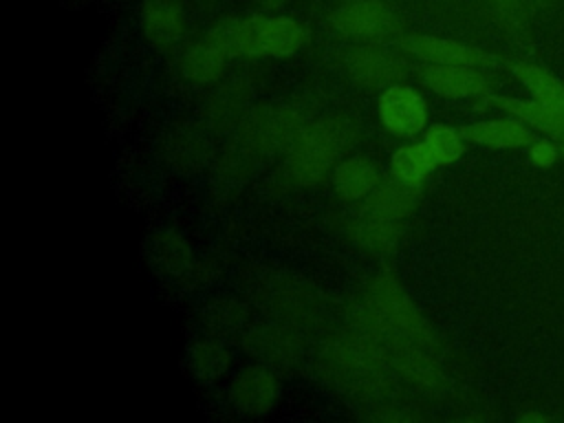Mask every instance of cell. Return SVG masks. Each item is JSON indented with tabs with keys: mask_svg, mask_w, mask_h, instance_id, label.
Segmentation results:
<instances>
[{
	"mask_svg": "<svg viewBox=\"0 0 564 423\" xmlns=\"http://www.w3.org/2000/svg\"><path fill=\"white\" fill-rule=\"evenodd\" d=\"M560 148H562V159H564V139L560 141Z\"/></svg>",
	"mask_w": 564,
	"mask_h": 423,
	"instance_id": "26",
	"label": "cell"
},
{
	"mask_svg": "<svg viewBox=\"0 0 564 423\" xmlns=\"http://www.w3.org/2000/svg\"><path fill=\"white\" fill-rule=\"evenodd\" d=\"M460 132L467 143L489 150H527V145L538 137L533 128L507 112H502V117L471 121L463 126Z\"/></svg>",
	"mask_w": 564,
	"mask_h": 423,
	"instance_id": "9",
	"label": "cell"
},
{
	"mask_svg": "<svg viewBox=\"0 0 564 423\" xmlns=\"http://www.w3.org/2000/svg\"><path fill=\"white\" fill-rule=\"evenodd\" d=\"M350 143V123L328 117L302 128L289 148V174L300 185L319 183Z\"/></svg>",
	"mask_w": 564,
	"mask_h": 423,
	"instance_id": "1",
	"label": "cell"
},
{
	"mask_svg": "<svg viewBox=\"0 0 564 423\" xmlns=\"http://www.w3.org/2000/svg\"><path fill=\"white\" fill-rule=\"evenodd\" d=\"M421 82L432 93L449 99H487L491 95V79L485 68L425 64Z\"/></svg>",
	"mask_w": 564,
	"mask_h": 423,
	"instance_id": "8",
	"label": "cell"
},
{
	"mask_svg": "<svg viewBox=\"0 0 564 423\" xmlns=\"http://www.w3.org/2000/svg\"><path fill=\"white\" fill-rule=\"evenodd\" d=\"M306 44V29L286 15L240 18L236 55L245 57H291Z\"/></svg>",
	"mask_w": 564,
	"mask_h": 423,
	"instance_id": "2",
	"label": "cell"
},
{
	"mask_svg": "<svg viewBox=\"0 0 564 423\" xmlns=\"http://www.w3.org/2000/svg\"><path fill=\"white\" fill-rule=\"evenodd\" d=\"M531 4L533 0H489L496 20L511 37L527 35Z\"/></svg>",
	"mask_w": 564,
	"mask_h": 423,
	"instance_id": "20",
	"label": "cell"
},
{
	"mask_svg": "<svg viewBox=\"0 0 564 423\" xmlns=\"http://www.w3.org/2000/svg\"><path fill=\"white\" fill-rule=\"evenodd\" d=\"M370 308L379 315V319L388 326H394L403 330L408 337H412L419 344H430L432 335L421 317V313L410 304L405 291L401 284L383 273L370 284Z\"/></svg>",
	"mask_w": 564,
	"mask_h": 423,
	"instance_id": "5",
	"label": "cell"
},
{
	"mask_svg": "<svg viewBox=\"0 0 564 423\" xmlns=\"http://www.w3.org/2000/svg\"><path fill=\"white\" fill-rule=\"evenodd\" d=\"M289 0H260V4H262V9H267V11H275V9H280V7H284Z\"/></svg>",
	"mask_w": 564,
	"mask_h": 423,
	"instance_id": "23",
	"label": "cell"
},
{
	"mask_svg": "<svg viewBox=\"0 0 564 423\" xmlns=\"http://www.w3.org/2000/svg\"><path fill=\"white\" fill-rule=\"evenodd\" d=\"M527 159L533 167H540V170H549L553 167L560 159H562V148H560V141L557 139H551V137H544V134H538L529 145H527Z\"/></svg>",
	"mask_w": 564,
	"mask_h": 423,
	"instance_id": "22",
	"label": "cell"
},
{
	"mask_svg": "<svg viewBox=\"0 0 564 423\" xmlns=\"http://www.w3.org/2000/svg\"><path fill=\"white\" fill-rule=\"evenodd\" d=\"M423 143L432 152L438 165H452L465 154V137L449 123H430L423 132Z\"/></svg>",
	"mask_w": 564,
	"mask_h": 423,
	"instance_id": "19",
	"label": "cell"
},
{
	"mask_svg": "<svg viewBox=\"0 0 564 423\" xmlns=\"http://www.w3.org/2000/svg\"><path fill=\"white\" fill-rule=\"evenodd\" d=\"M377 112L383 130L399 139H414L430 126L423 95L403 82L381 90Z\"/></svg>",
	"mask_w": 564,
	"mask_h": 423,
	"instance_id": "4",
	"label": "cell"
},
{
	"mask_svg": "<svg viewBox=\"0 0 564 423\" xmlns=\"http://www.w3.org/2000/svg\"><path fill=\"white\" fill-rule=\"evenodd\" d=\"M302 128L304 126L297 123V115L289 108H260L245 119L242 139L258 152H273L291 148Z\"/></svg>",
	"mask_w": 564,
	"mask_h": 423,
	"instance_id": "7",
	"label": "cell"
},
{
	"mask_svg": "<svg viewBox=\"0 0 564 423\" xmlns=\"http://www.w3.org/2000/svg\"><path fill=\"white\" fill-rule=\"evenodd\" d=\"M401 48L423 64H443V66H471V68H496L502 66L507 59L498 57L496 53L458 42L452 37L441 35H427V33H414L399 40Z\"/></svg>",
	"mask_w": 564,
	"mask_h": 423,
	"instance_id": "3",
	"label": "cell"
},
{
	"mask_svg": "<svg viewBox=\"0 0 564 423\" xmlns=\"http://www.w3.org/2000/svg\"><path fill=\"white\" fill-rule=\"evenodd\" d=\"M227 366V352L214 344V341H203L196 344L192 350V368L200 377H218L223 375Z\"/></svg>",
	"mask_w": 564,
	"mask_h": 423,
	"instance_id": "21",
	"label": "cell"
},
{
	"mask_svg": "<svg viewBox=\"0 0 564 423\" xmlns=\"http://www.w3.org/2000/svg\"><path fill=\"white\" fill-rule=\"evenodd\" d=\"M350 236L361 249L383 253L392 249L399 238V220L381 218L364 209V214L350 225Z\"/></svg>",
	"mask_w": 564,
	"mask_h": 423,
	"instance_id": "18",
	"label": "cell"
},
{
	"mask_svg": "<svg viewBox=\"0 0 564 423\" xmlns=\"http://www.w3.org/2000/svg\"><path fill=\"white\" fill-rule=\"evenodd\" d=\"M278 397L275 377L260 366L245 368L231 383V401L238 410L249 414L267 412Z\"/></svg>",
	"mask_w": 564,
	"mask_h": 423,
	"instance_id": "12",
	"label": "cell"
},
{
	"mask_svg": "<svg viewBox=\"0 0 564 423\" xmlns=\"http://www.w3.org/2000/svg\"><path fill=\"white\" fill-rule=\"evenodd\" d=\"M141 31L156 48H174L185 35L183 0H143L139 13Z\"/></svg>",
	"mask_w": 564,
	"mask_h": 423,
	"instance_id": "11",
	"label": "cell"
},
{
	"mask_svg": "<svg viewBox=\"0 0 564 423\" xmlns=\"http://www.w3.org/2000/svg\"><path fill=\"white\" fill-rule=\"evenodd\" d=\"M227 59H229V53L223 51L207 35H203L198 42L185 48L181 57V70L194 84H209L223 73Z\"/></svg>",
	"mask_w": 564,
	"mask_h": 423,
	"instance_id": "16",
	"label": "cell"
},
{
	"mask_svg": "<svg viewBox=\"0 0 564 423\" xmlns=\"http://www.w3.org/2000/svg\"><path fill=\"white\" fill-rule=\"evenodd\" d=\"M416 200H419V185L390 176V178H381L379 185L368 194L364 209L381 218L401 220L414 209Z\"/></svg>",
	"mask_w": 564,
	"mask_h": 423,
	"instance_id": "14",
	"label": "cell"
},
{
	"mask_svg": "<svg viewBox=\"0 0 564 423\" xmlns=\"http://www.w3.org/2000/svg\"><path fill=\"white\" fill-rule=\"evenodd\" d=\"M436 167L438 163L423 143V139L397 148L390 156V174L412 185H421Z\"/></svg>",
	"mask_w": 564,
	"mask_h": 423,
	"instance_id": "17",
	"label": "cell"
},
{
	"mask_svg": "<svg viewBox=\"0 0 564 423\" xmlns=\"http://www.w3.org/2000/svg\"><path fill=\"white\" fill-rule=\"evenodd\" d=\"M551 416H544V414H538V412H529V414H522L520 421H549Z\"/></svg>",
	"mask_w": 564,
	"mask_h": 423,
	"instance_id": "24",
	"label": "cell"
},
{
	"mask_svg": "<svg viewBox=\"0 0 564 423\" xmlns=\"http://www.w3.org/2000/svg\"><path fill=\"white\" fill-rule=\"evenodd\" d=\"M549 2H553V0H533L535 7H544V4H549Z\"/></svg>",
	"mask_w": 564,
	"mask_h": 423,
	"instance_id": "25",
	"label": "cell"
},
{
	"mask_svg": "<svg viewBox=\"0 0 564 423\" xmlns=\"http://www.w3.org/2000/svg\"><path fill=\"white\" fill-rule=\"evenodd\" d=\"M379 181L377 165L364 156H346L333 167V187L344 200H366Z\"/></svg>",
	"mask_w": 564,
	"mask_h": 423,
	"instance_id": "15",
	"label": "cell"
},
{
	"mask_svg": "<svg viewBox=\"0 0 564 423\" xmlns=\"http://www.w3.org/2000/svg\"><path fill=\"white\" fill-rule=\"evenodd\" d=\"M505 66L516 77V82L524 86L529 97L564 115V82L557 75L527 59H509Z\"/></svg>",
	"mask_w": 564,
	"mask_h": 423,
	"instance_id": "13",
	"label": "cell"
},
{
	"mask_svg": "<svg viewBox=\"0 0 564 423\" xmlns=\"http://www.w3.org/2000/svg\"><path fill=\"white\" fill-rule=\"evenodd\" d=\"M350 77L366 88H388L403 77L405 64L399 53L379 44H364L348 55Z\"/></svg>",
	"mask_w": 564,
	"mask_h": 423,
	"instance_id": "10",
	"label": "cell"
},
{
	"mask_svg": "<svg viewBox=\"0 0 564 423\" xmlns=\"http://www.w3.org/2000/svg\"><path fill=\"white\" fill-rule=\"evenodd\" d=\"M330 26L344 37L377 42L390 37L399 22L383 0H350L330 13Z\"/></svg>",
	"mask_w": 564,
	"mask_h": 423,
	"instance_id": "6",
	"label": "cell"
}]
</instances>
